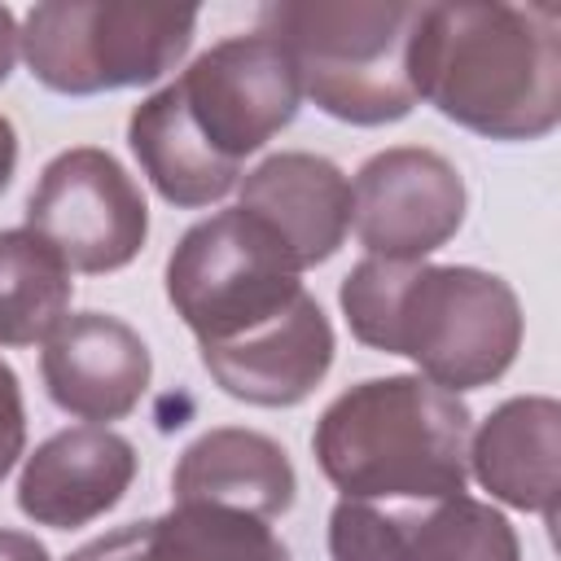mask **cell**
Returning <instances> with one entry per match:
<instances>
[{"label":"cell","mask_w":561,"mask_h":561,"mask_svg":"<svg viewBox=\"0 0 561 561\" xmlns=\"http://www.w3.org/2000/svg\"><path fill=\"white\" fill-rule=\"evenodd\" d=\"M469 473L491 500L552 522L561 486V403L548 394L504 399L478 434H469Z\"/></svg>","instance_id":"15"},{"label":"cell","mask_w":561,"mask_h":561,"mask_svg":"<svg viewBox=\"0 0 561 561\" xmlns=\"http://www.w3.org/2000/svg\"><path fill=\"white\" fill-rule=\"evenodd\" d=\"M337 302L364 346L412 359L451 394L500 381L526 333L513 285L465 263L364 259L342 276Z\"/></svg>","instance_id":"2"},{"label":"cell","mask_w":561,"mask_h":561,"mask_svg":"<svg viewBox=\"0 0 561 561\" xmlns=\"http://www.w3.org/2000/svg\"><path fill=\"white\" fill-rule=\"evenodd\" d=\"M197 9L53 0L18 26L26 70L61 96H96L158 83L193 48Z\"/></svg>","instance_id":"5"},{"label":"cell","mask_w":561,"mask_h":561,"mask_svg":"<svg viewBox=\"0 0 561 561\" xmlns=\"http://www.w3.org/2000/svg\"><path fill=\"white\" fill-rule=\"evenodd\" d=\"M333 351V324L302 289L280 316L245 329L232 342L202 346V364L228 399L254 408H294L329 377Z\"/></svg>","instance_id":"12"},{"label":"cell","mask_w":561,"mask_h":561,"mask_svg":"<svg viewBox=\"0 0 561 561\" xmlns=\"http://www.w3.org/2000/svg\"><path fill=\"white\" fill-rule=\"evenodd\" d=\"M294 465L289 451L245 425H219L193 438L175 469H171V495L180 500H202V504H224L254 513L263 522L280 517L294 508Z\"/></svg>","instance_id":"16"},{"label":"cell","mask_w":561,"mask_h":561,"mask_svg":"<svg viewBox=\"0 0 561 561\" xmlns=\"http://www.w3.org/2000/svg\"><path fill=\"white\" fill-rule=\"evenodd\" d=\"M22 447H26V403H22L18 373L0 359V482L18 465Z\"/></svg>","instance_id":"19"},{"label":"cell","mask_w":561,"mask_h":561,"mask_svg":"<svg viewBox=\"0 0 561 561\" xmlns=\"http://www.w3.org/2000/svg\"><path fill=\"white\" fill-rule=\"evenodd\" d=\"M140 456L110 425H70L44 438L18 478V508L35 526L75 530L105 517L136 482Z\"/></svg>","instance_id":"13"},{"label":"cell","mask_w":561,"mask_h":561,"mask_svg":"<svg viewBox=\"0 0 561 561\" xmlns=\"http://www.w3.org/2000/svg\"><path fill=\"white\" fill-rule=\"evenodd\" d=\"M70 298V267L31 228H0V346L48 342Z\"/></svg>","instance_id":"18"},{"label":"cell","mask_w":561,"mask_h":561,"mask_svg":"<svg viewBox=\"0 0 561 561\" xmlns=\"http://www.w3.org/2000/svg\"><path fill=\"white\" fill-rule=\"evenodd\" d=\"M145 526V561H289L285 539L254 513L180 500Z\"/></svg>","instance_id":"17"},{"label":"cell","mask_w":561,"mask_h":561,"mask_svg":"<svg viewBox=\"0 0 561 561\" xmlns=\"http://www.w3.org/2000/svg\"><path fill=\"white\" fill-rule=\"evenodd\" d=\"M473 412L421 373L368 377L316 421L311 451L342 500H443L469 482Z\"/></svg>","instance_id":"3"},{"label":"cell","mask_w":561,"mask_h":561,"mask_svg":"<svg viewBox=\"0 0 561 561\" xmlns=\"http://www.w3.org/2000/svg\"><path fill=\"white\" fill-rule=\"evenodd\" d=\"M241 210L263 219L302 272L342 250L351 232V180L320 153L285 149L241 180Z\"/></svg>","instance_id":"14"},{"label":"cell","mask_w":561,"mask_h":561,"mask_svg":"<svg viewBox=\"0 0 561 561\" xmlns=\"http://www.w3.org/2000/svg\"><path fill=\"white\" fill-rule=\"evenodd\" d=\"M0 561H48V548L26 530H4L0 526Z\"/></svg>","instance_id":"20"},{"label":"cell","mask_w":561,"mask_h":561,"mask_svg":"<svg viewBox=\"0 0 561 561\" xmlns=\"http://www.w3.org/2000/svg\"><path fill=\"white\" fill-rule=\"evenodd\" d=\"M13 61H18V22H13V13L0 4V83L13 75Z\"/></svg>","instance_id":"21"},{"label":"cell","mask_w":561,"mask_h":561,"mask_svg":"<svg viewBox=\"0 0 561 561\" xmlns=\"http://www.w3.org/2000/svg\"><path fill=\"white\" fill-rule=\"evenodd\" d=\"M26 228L70 272L101 276L127 267L145 250L149 206L114 153L79 145L39 171L26 197Z\"/></svg>","instance_id":"8"},{"label":"cell","mask_w":561,"mask_h":561,"mask_svg":"<svg viewBox=\"0 0 561 561\" xmlns=\"http://www.w3.org/2000/svg\"><path fill=\"white\" fill-rule=\"evenodd\" d=\"M298 294L302 280L294 254L241 206L193 224L167 259V298L197 346L241 337L294 307Z\"/></svg>","instance_id":"6"},{"label":"cell","mask_w":561,"mask_h":561,"mask_svg":"<svg viewBox=\"0 0 561 561\" xmlns=\"http://www.w3.org/2000/svg\"><path fill=\"white\" fill-rule=\"evenodd\" d=\"M416 101L486 140H539L561 123V9L508 0L421 4L408 48Z\"/></svg>","instance_id":"1"},{"label":"cell","mask_w":561,"mask_h":561,"mask_svg":"<svg viewBox=\"0 0 561 561\" xmlns=\"http://www.w3.org/2000/svg\"><path fill=\"white\" fill-rule=\"evenodd\" d=\"M333 561H522L513 522L473 500H337L329 513Z\"/></svg>","instance_id":"9"},{"label":"cell","mask_w":561,"mask_h":561,"mask_svg":"<svg viewBox=\"0 0 561 561\" xmlns=\"http://www.w3.org/2000/svg\"><path fill=\"white\" fill-rule=\"evenodd\" d=\"M465 180L451 158L425 145L373 153L351 184V228L368 259L421 263L465 224Z\"/></svg>","instance_id":"10"},{"label":"cell","mask_w":561,"mask_h":561,"mask_svg":"<svg viewBox=\"0 0 561 561\" xmlns=\"http://www.w3.org/2000/svg\"><path fill=\"white\" fill-rule=\"evenodd\" d=\"M162 92L202 158L232 180L302 105L294 57L263 31L219 39Z\"/></svg>","instance_id":"7"},{"label":"cell","mask_w":561,"mask_h":561,"mask_svg":"<svg viewBox=\"0 0 561 561\" xmlns=\"http://www.w3.org/2000/svg\"><path fill=\"white\" fill-rule=\"evenodd\" d=\"M13 171H18V131H13V123L0 114V193L9 188Z\"/></svg>","instance_id":"22"},{"label":"cell","mask_w":561,"mask_h":561,"mask_svg":"<svg viewBox=\"0 0 561 561\" xmlns=\"http://www.w3.org/2000/svg\"><path fill=\"white\" fill-rule=\"evenodd\" d=\"M421 4L285 0L259 9V31L294 57L302 96L351 127L399 123L416 110L408 48Z\"/></svg>","instance_id":"4"},{"label":"cell","mask_w":561,"mask_h":561,"mask_svg":"<svg viewBox=\"0 0 561 561\" xmlns=\"http://www.w3.org/2000/svg\"><path fill=\"white\" fill-rule=\"evenodd\" d=\"M39 377L48 399L66 416L105 425L140 408L153 359L145 337L127 320L105 311H79L48 333L39 351Z\"/></svg>","instance_id":"11"}]
</instances>
